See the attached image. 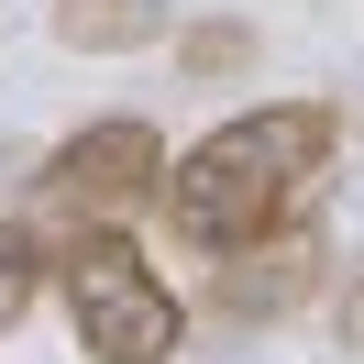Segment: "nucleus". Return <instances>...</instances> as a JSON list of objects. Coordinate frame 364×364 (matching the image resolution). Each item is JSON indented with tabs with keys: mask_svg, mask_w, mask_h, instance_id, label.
Wrapping results in <instances>:
<instances>
[{
	"mask_svg": "<svg viewBox=\"0 0 364 364\" xmlns=\"http://www.w3.org/2000/svg\"><path fill=\"white\" fill-rule=\"evenodd\" d=\"M45 298V221H0V331H23Z\"/></svg>",
	"mask_w": 364,
	"mask_h": 364,
	"instance_id": "6",
	"label": "nucleus"
},
{
	"mask_svg": "<svg viewBox=\"0 0 364 364\" xmlns=\"http://www.w3.org/2000/svg\"><path fill=\"white\" fill-rule=\"evenodd\" d=\"M45 23H55L67 55H144V45H166L177 0H55Z\"/></svg>",
	"mask_w": 364,
	"mask_h": 364,
	"instance_id": "5",
	"label": "nucleus"
},
{
	"mask_svg": "<svg viewBox=\"0 0 364 364\" xmlns=\"http://www.w3.org/2000/svg\"><path fill=\"white\" fill-rule=\"evenodd\" d=\"M45 265H55V287H67V320H77V353L89 364H177L188 309H177V287L144 265V243L122 221H77Z\"/></svg>",
	"mask_w": 364,
	"mask_h": 364,
	"instance_id": "2",
	"label": "nucleus"
},
{
	"mask_svg": "<svg viewBox=\"0 0 364 364\" xmlns=\"http://www.w3.org/2000/svg\"><path fill=\"white\" fill-rule=\"evenodd\" d=\"M177 67L210 77V89L243 77V67H254V23H177Z\"/></svg>",
	"mask_w": 364,
	"mask_h": 364,
	"instance_id": "7",
	"label": "nucleus"
},
{
	"mask_svg": "<svg viewBox=\"0 0 364 364\" xmlns=\"http://www.w3.org/2000/svg\"><path fill=\"white\" fill-rule=\"evenodd\" d=\"M320 287V232H309V210L298 221H276V232H243V243H221L210 254V298H221L232 320H287L298 298Z\"/></svg>",
	"mask_w": 364,
	"mask_h": 364,
	"instance_id": "4",
	"label": "nucleus"
},
{
	"mask_svg": "<svg viewBox=\"0 0 364 364\" xmlns=\"http://www.w3.org/2000/svg\"><path fill=\"white\" fill-rule=\"evenodd\" d=\"M342 155V111L331 100H254V111L210 122L177 166L155 177V210L188 254H221L243 232H276L309 210V188Z\"/></svg>",
	"mask_w": 364,
	"mask_h": 364,
	"instance_id": "1",
	"label": "nucleus"
},
{
	"mask_svg": "<svg viewBox=\"0 0 364 364\" xmlns=\"http://www.w3.org/2000/svg\"><path fill=\"white\" fill-rule=\"evenodd\" d=\"M331 331H342V353H364V254L342 265V287H331Z\"/></svg>",
	"mask_w": 364,
	"mask_h": 364,
	"instance_id": "8",
	"label": "nucleus"
},
{
	"mask_svg": "<svg viewBox=\"0 0 364 364\" xmlns=\"http://www.w3.org/2000/svg\"><path fill=\"white\" fill-rule=\"evenodd\" d=\"M155 177H166V133L133 111L89 122V133H67L45 155V177H33V221L77 232V221H133V210H155Z\"/></svg>",
	"mask_w": 364,
	"mask_h": 364,
	"instance_id": "3",
	"label": "nucleus"
}]
</instances>
